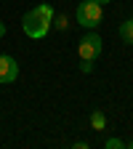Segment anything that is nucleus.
Listing matches in <instances>:
<instances>
[{
  "mask_svg": "<svg viewBox=\"0 0 133 149\" xmlns=\"http://www.w3.org/2000/svg\"><path fill=\"white\" fill-rule=\"evenodd\" d=\"M51 27H53V8H51L48 3L35 6V8L27 11L24 19H22V29H24L27 37H32V40H40V37H45Z\"/></svg>",
  "mask_w": 133,
  "mask_h": 149,
  "instance_id": "1",
  "label": "nucleus"
},
{
  "mask_svg": "<svg viewBox=\"0 0 133 149\" xmlns=\"http://www.w3.org/2000/svg\"><path fill=\"white\" fill-rule=\"evenodd\" d=\"M101 6L96 3V0H80V6H77V24L85 27V29H96L101 24Z\"/></svg>",
  "mask_w": 133,
  "mask_h": 149,
  "instance_id": "2",
  "label": "nucleus"
},
{
  "mask_svg": "<svg viewBox=\"0 0 133 149\" xmlns=\"http://www.w3.org/2000/svg\"><path fill=\"white\" fill-rule=\"evenodd\" d=\"M101 48H104L101 37H99L96 32H88V35H83V37H80L77 56H80V61H96L99 56H101Z\"/></svg>",
  "mask_w": 133,
  "mask_h": 149,
  "instance_id": "3",
  "label": "nucleus"
},
{
  "mask_svg": "<svg viewBox=\"0 0 133 149\" xmlns=\"http://www.w3.org/2000/svg\"><path fill=\"white\" fill-rule=\"evenodd\" d=\"M19 77V64L13 56L8 53H0V85H8Z\"/></svg>",
  "mask_w": 133,
  "mask_h": 149,
  "instance_id": "4",
  "label": "nucleus"
},
{
  "mask_svg": "<svg viewBox=\"0 0 133 149\" xmlns=\"http://www.w3.org/2000/svg\"><path fill=\"white\" fill-rule=\"evenodd\" d=\"M91 128H93V130H104V128H107V117H104L101 109H93V112H91Z\"/></svg>",
  "mask_w": 133,
  "mask_h": 149,
  "instance_id": "5",
  "label": "nucleus"
},
{
  "mask_svg": "<svg viewBox=\"0 0 133 149\" xmlns=\"http://www.w3.org/2000/svg\"><path fill=\"white\" fill-rule=\"evenodd\" d=\"M120 37L133 45V19H125V22L120 24Z\"/></svg>",
  "mask_w": 133,
  "mask_h": 149,
  "instance_id": "6",
  "label": "nucleus"
},
{
  "mask_svg": "<svg viewBox=\"0 0 133 149\" xmlns=\"http://www.w3.org/2000/svg\"><path fill=\"white\" fill-rule=\"evenodd\" d=\"M104 149H125V141L123 139H107Z\"/></svg>",
  "mask_w": 133,
  "mask_h": 149,
  "instance_id": "7",
  "label": "nucleus"
},
{
  "mask_svg": "<svg viewBox=\"0 0 133 149\" xmlns=\"http://www.w3.org/2000/svg\"><path fill=\"white\" fill-rule=\"evenodd\" d=\"M80 69H83L85 74H91V72H93V61H83V64H80Z\"/></svg>",
  "mask_w": 133,
  "mask_h": 149,
  "instance_id": "8",
  "label": "nucleus"
},
{
  "mask_svg": "<svg viewBox=\"0 0 133 149\" xmlns=\"http://www.w3.org/2000/svg\"><path fill=\"white\" fill-rule=\"evenodd\" d=\"M53 22H56V27H59V29H67V19H64V16H59V19H53Z\"/></svg>",
  "mask_w": 133,
  "mask_h": 149,
  "instance_id": "9",
  "label": "nucleus"
},
{
  "mask_svg": "<svg viewBox=\"0 0 133 149\" xmlns=\"http://www.w3.org/2000/svg\"><path fill=\"white\" fill-rule=\"evenodd\" d=\"M3 35H6V24H3V22H0V37H3Z\"/></svg>",
  "mask_w": 133,
  "mask_h": 149,
  "instance_id": "10",
  "label": "nucleus"
},
{
  "mask_svg": "<svg viewBox=\"0 0 133 149\" xmlns=\"http://www.w3.org/2000/svg\"><path fill=\"white\" fill-rule=\"evenodd\" d=\"M96 3H99V6H104V3H109V0H96Z\"/></svg>",
  "mask_w": 133,
  "mask_h": 149,
  "instance_id": "11",
  "label": "nucleus"
},
{
  "mask_svg": "<svg viewBox=\"0 0 133 149\" xmlns=\"http://www.w3.org/2000/svg\"><path fill=\"white\" fill-rule=\"evenodd\" d=\"M125 146H130V149H133V141H130V144H125Z\"/></svg>",
  "mask_w": 133,
  "mask_h": 149,
  "instance_id": "12",
  "label": "nucleus"
}]
</instances>
